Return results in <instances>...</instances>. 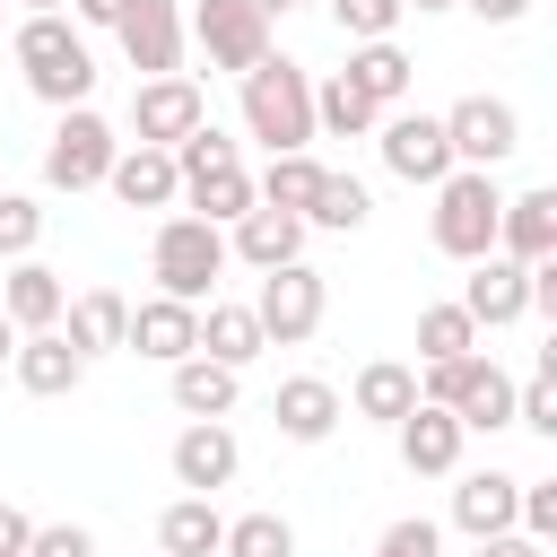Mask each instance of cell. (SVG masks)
Instances as JSON below:
<instances>
[{"label": "cell", "mask_w": 557, "mask_h": 557, "mask_svg": "<svg viewBox=\"0 0 557 557\" xmlns=\"http://www.w3.org/2000/svg\"><path fill=\"white\" fill-rule=\"evenodd\" d=\"M9 52H17L26 87H35L52 113H70V104H87V96H96V52H87V35L70 26V9H44V17H26Z\"/></svg>", "instance_id": "obj_1"}, {"label": "cell", "mask_w": 557, "mask_h": 557, "mask_svg": "<svg viewBox=\"0 0 557 557\" xmlns=\"http://www.w3.org/2000/svg\"><path fill=\"white\" fill-rule=\"evenodd\" d=\"M235 87H244V139H261L270 157L313 139V70H305V61L261 52V61H252Z\"/></svg>", "instance_id": "obj_2"}, {"label": "cell", "mask_w": 557, "mask_h": 557, "mask_svg": "<svg viewBox=\"0 0 557 557\" xmlns=\"http://www.w3.org/2000/svg\"><path fill=\"white\" fill-rule=\"evenodd\" d=\"M148 278H157V296L209 305V296H218V278H226V226H209V218H191V209L157 218V244H148Z\"/></svg>", "instance_id": "obj_3"}, {"label": "cell", "mask_w": 557, "mask_h": 557, "mask_svg": "<svg viewBox=\"0 0 557 557\" xmlns=\"http://www.w3.org/2000/svg\"><path fill=\"white\" fill-rule=\"evenodd\" d=\"M496 209H505V183H496L487 165H453V174L435 183V209H426L435 252H453V261L496 252Z\"/></svg>", "instance_id": "obj_4"}, {"label": "cell", "mask_w": 557, "mask_h": 557, "mask_svg": "<svg viewBox=\"0 0 557 557\" xmlns=\"http://www.w3.org/2000/svg\"><path fill=\"white\" fill-rule=\"evenodd\" d=\"M322 313H331V278H322L313 261H278V270H261V287H252V322H261L270 348H305V339L322 331Z\"/></svg>", "instance_id": "obj_5"}, {"label": "cell", "mask_w": 557, "mask_h": 557, "mask_svg": "<svg viewBox=\"0 0 557 557\" xmlns=\"http://www.w3.org/2000/svg\"><path fill=\"white\" fill-rule=\"evenodd\" d=\"M113 122L96 113V104H70L61 122H52V139H44V191H96L104 183V165H113Z\"/></svg>", "instance_id": "obj_6"}, {"label": "cell", "mask_w": 557, "mask_h": 557, "mask_svg": "<svg viewBox=\"0 0 557 557\" xmlns=\"http://www.w3.org/2000/svg\"><path fill=\"white\" fill-rule=\"evenodd\" d=\"M183 35L200 44L209 70H235V78H244V70L270 52V9H252V0H191Z\"/></svg>", "instance_id": "obj_7"}, {"label": "cell", "mask_w": 557, "mask_h": 557, "mask_svg": "<svg viewBox=\"0 0 557 557\" xmlns=\"http://www.w3.org/2000/svg\"><path fill=\"white\" fill-rule=\"evenodd\" d=\"M374 148H383V165L400 174V183H444L453 174V139H444V113H418V104H392L383 122H374Z\"/></svg>", "instance_id": "obj_8"}, {"label": "cell", "mask_w": 557, "mask_h": 557, "mask_svg": "<svg viewBox=\"0 0 557 557\" xmlns=\"http://www.w3.org/2000/svg\"><path fill=\"white\" fill-rule=\"evenodd\" d=\"M444 139H453V165H505L513 148H522V113L505 104V96H461L453 113H444Z\"/></svg>", "instance_id": "obj_9"}, {"label": "cell", "mask_w": 557, "mask_h": 557, "mask_svg": "<svg viewBox=\"0 0 557 557\" xmlns=\"http://www.w3.org/2000/svg\"><path fill=\"white\" fill-rule=\"evenodd\" d=\"M113 35H122V61L139 70V78H174L183 70V0H131L122 17H113Z\"/></svg>", "instance_id": "obj_10"}, {"label": "cell", "mask_w": 557, "mask_h": 557, "mask_svg": "<svg viewBox=\"0 0 557 557\" xmlns=\"http://www.w3.org/2000/svg\"><path fill=\"white\" fill-rule=\"evenodd\" d=\"M461 313L479 322V339L505 331V322H522V313H531V261H513V252H479L470 278H461Z\"/></svg>", "instance_id": "obj_11"}, {"label": "cell", "mask_w": 557, "mask_h": 557, "mask_svg": "<svg viewBox=\"0 0 557 557\" xmlns=\"http://www.w3.org/2000/svg\"><path fill=\"white\" fill-rule=\"evenodd\" d=\"M209 122V96L174 70V78H139L131 87V139H148V148H174L183 131H200Z\"/></svg>", "instance_id": "obj_12"}, {"label": "cell", "mask_w": 557, "mask_h": 557, "mask_svg": "<svg viewBox=\"0 0 557 557\" xmlns=\"http://www.w3.org/2000/svg\"><path fill=\"white\" fill-rule=\"evenodd\" d=\"M235 470H244V444L226 418H191L174 435V487L183 496H218V487H235Z\"/></svg>", "instance_id": "obj_13"}, {"label": "cell", "mask_w": 557, "mask_h": 557, "mask_svg": "<svg viewBox=\"0 0 557 557\" xmlns=\"http://www.w3.org/2000/svg\"><path fill=\"white\" fill-rule=\"evenodd\" d=\"M392 444H400V461L418 470V479H453L461 470V418L453 409H435V400H409L400 418H392Z\"/></svg>", "instance_id": "obj_14"}, {"label": "cell", "mask_w": 557, "mask_h": 557, "mask_svg": "<svg viewBox=\"0 0 557 557\" xmlns=\"http://www.w3.org/2000/svg\"><path fill=\"white\" fill-rule=\"evenodd\" d=\"M104 191L122 209H174L183 200V174H174V148H148V139H122L113 165H104Z\"/></svg>", "instance_id": "obj_15"}, {"label": "cell", "mask_w": 557, "mask_h": 557, "mask_svg": "<svg viewBox=\"0 0 557 557\" xmlns=\"http://www.w3.org/2000/svg\"><path fill=\"white\" fill-rule=\"evenodd\" d=\"M305 218L296 209H270V200H252L235 226H226V261H244V270H278V261H305Z\"/></svg>", "instance_id": "obj_16"}, {"label": "cell", "mask_w": 557, "mask_h": 557, "mask_svg": "<svg viewBox=\"0 0 557 557\" xmlns=\"http://www.w3.org/2000/svg\"><path fill=\"white\" fill-rule=\"evenodd\" d=\"M122 348H131V357H157V366L191 357V348H200V305H183V296H139L131 322H122Z\"/></svg>", "instance_id": "obj_17"}, {"label": "cell", "mask_w": 557, "mask_h": 557, "mask_svg": "<svg viewBox=\"0 0 557 557\" xmlns=\"http://www.w3.org/2000/svg\"><path fill=\"white\" fill-rule=\"evenodd\" d=\"M270 418H278L287 444H322V435L348 418V400H339V383H322V374H287V383L270 392Z\"/></svg>", "instance_id": "obj_18"}, {"label": "cell", "mask_w": 557, "mask_h": 557, "mask_svg": "<svg viewBox=\"0 0 557 557\" xmlns=\"http://www.w3.org/2000/svg\"><path fill=\"white\" fill-rule=\"evenodd\" d=\"M513 496H522L513 470H453V531H470V540L513 531Z\"/></svg>", "instance_id": "obj_19"}, {"label": "cell", "mask_w": 557, "mask_h": 557, "mask_svg": "<svg viewBox=\"0 0 557 557\" xmlns=\"http://www.w3.org/2000/svg\"><path fill=\"white\" fill-rule=\"evenodd\" d=\"M374 113H392V104H409V87H418V61L392 44V35H374V44H348V70H339Z\"/></svg>", "instance_id": "obj_20"}, {"label": "cell", "mask_w": 557, "mask_h": 557, "mask_svg": "<svg viewBox=\"0 0 557 557\" xmlns=\"http://www.w3.org/2000/svg\"><path fill=\"white\" fill-rule=\"evenodd\" d=\"M9 374H17L35 400H61V392H78V383H87V357H78L61 331H17V357H9Z\"/></svg>", "instance_id": "obj_21"}, {"label": "cell", "mask_w": 557, "mask_h": 557, "mask_svg": "<svg viewBox=\"0 0 557 557\" xmlns=\"http://www.w3.org/2000/svg\"><path fill=\"white\" fill-rule=\"evenodd\" d=\"M496 252H513V261H548L557 252V191L540 183V191H505V209H496Z\"/></svg>", "instance_id": "obj_22"}, {"label": "cell", "mask_w": 557, "mask_h": 557, "mask_svg": "<svg viewBox=\"0 0 557 557\" xmlns=\"http://www.w3.org/2000/svg\"><path fill=\"white\" fill-rule=\"evenodd\" d=\"M61 305H70V278L52 270V261H9V287H0V313L17 322V331H52L61 322Z\"/></svg>", "instance_id": "obj_23"}, {"label": "cell", "mask_w": 557, "mask_h": 557, "mask_svg": "<svg viewBox=\"0 0 557 557\" xmlns=\"http://www.w3.org/2000/svg\"><path fill=\"white\" fill-rule=\"evenodd\" d=\"M165 392H174V409H183V418H226V409L244 400V374L191 348V357H174V366H165Z\"/></svg>", "instance_id": "obj_24"}, {"label": "cell", "mask_w": 557, "mask_h": 557, "mask_svg": "<svg viewBox=\"0 0 557 557\" xmlns=\"http://www.w3.org/2000/svg\"><path fill=\"white\" fill-rule=\"evenodd\" d=\"M122 322H131V296H113V287H78L70 305H61V339L78 348V357H104V348H122Z\"/></svg>", "instance_id": "obj_25"}, {"label": "cell", "mask_w": 557, "mask_h": 557, "mask_svg": "<svg viewBox=\"0 0 557 557\" xmlns=\"http://www.w3.org/2000/svg\"><path fill=\"white\" fill-rule=\"evenodd\" d=\"M252 200H261V191H252V165H244V157L183 174V209H191V218H209V226H235Z\"/></svg>", "instance_id": "obj_26"}, {"label": "cell", "mask_w": 557, "mask_h": 557, "mask_svg": "<svg viewBox=\"0 0 557 557\" xmlns=\"http://www.w3.org/2000/svg\"><path fill=\"white\" fill-rule=\"evenodd\" d=\"M409 400H418V366H409V357H366L357 383H348V409L374 418V426H392Z\"/></svg>", "instance_id": "obj_27"}, {"label": "cell", "mask_w": 557, "mask_h": 557, "mask_svg": "<svg viewBox=\"0 0 557 557\" xmlns=\"http://www.w3.org/2000/svg\"><path fill=\"white\" fill-rule=\"evenodd\" d=\"M270 339H261V322H252V305H226V296H209L200 305V357H218V366H252Z\"/></svg>", "instance_id": "obj_28"}, {"label": "cell", "mask_w": 557, "mask_h": 557, "mask_svg": "<svg viewBox=\"0 0 557 557\" xmlns=\"http://www.w3.org/2000/svg\"><path fill=\"white\" fill-rule=\"evenodd\" d=\"M218 540H226V513H218L209 496H174V505L157 513V548H165V557H218Z\"/></svg>", "instance_id": "obj_29"}, {"label": "cell", "mask_w": 557, "mask_h": 557, "mask_svg": "<svg viewBox=\"0 0 557 557\" xmlns=\"http://www.w3.org/2000/svg\"><path fill=\"white\" fill-rule=\"evenodd\" d=\"M374 218V191L357 183V174H331L322 165V183H313V200H305V226H322V235H357Z\"/></svg>", "instance_id": "obj_30"}, {"label": "cell", "mask_w": 557, "mask_h": 557, "mask_svg": "<svg viewBox=\"0 0 557 557\" xmlns=\"http://www.w3.org/2000/svg\"><path fill=\"white\" fill-rule=\"evenodd\" d=\"M374 122H383V113H374V104H366V96H357L339 70L313 87V139H366Z\"/></svg>", "instance_id": "obj_31"}, {"label": "cell", "mask_w": 557, "mask_h": 557, "mask_svg": "<svg viewBox=\"0 0 557 557\" xmlns=\"http://www.w3.org/2000/svg\"><path fill=\"white\" fill-rule=\"evenodd\" d=\"M470 348H479V322L461 313V296L418 305V366H444V357H470Z\"/></svg>", "instance_id": "obj_32"}, {"label": "cell", "mask_w": 557, "mask_h": 557, "mask_svg": "<svg viewBox=\"0 0 557 557\" xmlns=\"http://www.w3.org/2000/svg\"><path fill=\"white\" fill-rule=\"evenodd\" d=\"M313 183H322V165H313L305 148H278V157H270V165L252 174V191H261L270 209H296V218H305V200H313Z\"/></svg>", "instance_id": "obj_33"}, {"label": "cell", "mask_w": 557, "mask_h": 557, "mask_svg": "<svg viewBox=\"0 0 557 557\" xmlns=\"http://www.w3.org/2000/svg\"><path fill=\"white\" fill-rule=\"evenodd\" d=\"M218 557H296V522L287 513H235L226 522V540H218Z\"/></svg>", "instance_id": "obj_34"}, {"label": "cell", "mask_w": 557, "mask_h": 557, "mask_svg": "<svg viewBox=\"0 0 557 557\" xmlns=\"http://www.w3.org/2000/svg\"><path fill=\"white\" fill-rule=\"evenodd\" d=\"M44 244V200L35 191H0V261H26Z\"/></svg>", "instance_id": "obj_35"}, {"label": "cell", "mask_w": 557, "mask_h": 557, "mask_svg": "<svg viewBox=\"0 0 557 557\" xmlns=\"http://www.w3.org/2000/svg\"><path fill=\"white\" fill-rule=\"evenodd\" d=\"M400 0H331V26L348 35V44H374V35H400Z\"/></svg>", "instance_id": "obj_36"}, {"label": "cell", "mask_w": 557, "mask_h": 557, "mask_svg": "<svg viewBox=\"0 0 557 557\" xmlns=\"http://www.w3.org/2000/svg\"><path fill=\"white\" fill-rule=\"evenodd\" d=\"M226 157H235V139H226L218 122H200V131L174 139V174H200V165H226Z\"/></svg>", "instance_id": "obj_37"}, {"label": "cell", "mask_w": 557, "mask_h": 557, "mask_svg": "<svg viewBox=\"0 0 557 557\" xmlns=\"http://www.w3.org/2000/svg\"><path fill=\"white\" fill-rule=\"evenodd\" d=\"M435 548H444V531H435L426 513H400V522L374 540V557H435Z\"/></svg>", "instance_id": "obj_38"}, {"label": "cell", "mask_w": 557, "mask_h": 557, "mask_svg": "<svg viewBox=\"0 0 557 557\" xmlns=\"http://www.w3.org/2000/svg\"><path fill=\"white\" fill-rule=\"evenodd\" d=\"M26 557H96V531L87 522H35Z\"/></svg>", "instance_id": "obj_39"}, {"label": "cell", "mask_w": 557, "mask_h": 557, "mask_svg": "<svg viewBox=\"0 0 557 557\" xmlns=\"http://www.w3.org/2000/svg\"><path fill=\"white\" fill-rule=\"evenodd\" d=\"M479 557H548V540H531V531H496V540H479Z\"/></svg>", "instance_id": "obj_40"}, {"label": "cell", "mask_w": 557, "mask_h": 557, "mask_svg": "<svg viewBox=\"0 0 557 557\" xmlns=\"http://www.w3.org/2000/svg\"><path fill=\"white\" fill-rule=\"evenodd\" d=\"M26 540H35V522L17 505H0V557H26Z\"/></svg>", "instance_id": "obj_41"}, {"label": "cell", "mask_w": 557, "mask_h": 557, "mask_svg": "<svg viewBox=\"0 0 557 557\" xmlns=\"http://www.w3.org/2000/svg\"><path fill=\"white\" fill-rule=\"evenodd\" d=\"M479 26H513V17H531V0H461Z\"/></svg>", "instance_id": "obj_42"}, {"label": "cell", "mask_w": 557, "mask_h": 557, "mask_svg": "<svg viewBox=\"0 0 557 557\" xmlns=\"http://www.w3.org/2000/svg\"><path fill=\"white\" fill-rule=\"evenodd\" d=\"M131 0H70V26H113Z\"/></svg>", "instance_id": "obj_43"}, {"label": "cell", "mask_w": 557, "mask_h": 557, "mask_svg": "<svg viewBox=\"0 0 557 557\" xmlns=\"http://www.w3.org/2000/svg\"><path fill=\"white\" fill-rule=\"evenodd\" d=\"M9 357H17V322L0 313V366H9Z\"/></svg>", "instance_id": "obj_44"}, {"label": "cell", "mask_w": 557, "mask_h": 557, "mask_svg": "<svg viewBox=\"0 0 557 557\" xmlns=\"http://www.w3.org/2000/svg\"><path fill=\"white\" fill-rule=\"evenodd\" d=\"M400 9H418V17H435V9H461V0H400Z\"/></svg>", "instance_id": "obj_45"}, {"label": "cell", "mask_w": 557, "mask_h": 557, "mask_svg": "<svg viewBox=\"0 0 557 557\" xmlns=\"http://www.w3.org/2000/svg\"><path fill=\"white\" fill-rule=\"evenodd\" d=\"M17 9H26V17H44V9H70V0H17Z\"/></svg>", "instance_id": "obj_46"}, {"label": "cell", "mask_w": 557, "mask_h": 557, "mask_svg": "<svg viewBox=\"0 0 557 557\" xmlns=\"http://www.w3.org/2000/svg\"><path fill=\"white\" fill-rule=\"evenodd\" d=\"M252 9H270V17H278V9H296V0H252Z\"/></svg>", "instance_id": "obj_47"}, {"label": "cell", "mask_w": 557, "mask_h": 557, "mask_svg": "<svg viewBox=\"0 0 557 557\" xmlns=\"http://www.w3.org/2000/svg\"><path fill=\"white\" fill-rule=\"evenodd\" d=\"M157 557H165V548H157Z\"/></svg>", "instance_id": "obj_48"}]
</instances>
